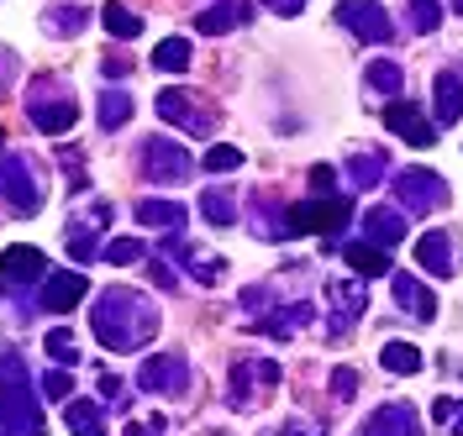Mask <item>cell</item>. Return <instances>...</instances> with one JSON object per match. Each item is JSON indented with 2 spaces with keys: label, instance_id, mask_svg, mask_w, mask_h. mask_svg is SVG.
Here are the masks:
<instances>
[{
  "label": "cell",
  "instance_id": "cell-1",
  "mask_svg": "<svg viewBox=\"0 0 463 436\" xmlns=\"http://www.w3.org/2000/svg\"><path fill=\"white\" fill-rule=\"evenodd\" d=\"M90 326L111 352H137L158 331V311L137 290H106L95 300V311H90Z\"/></svg>",
  "mask_w": 463,
  "mask_h": 436
},
{
  "label": "cell",
  "instance_id": "cell-2",
  "mask_svg": "<svg viewBox=\"0 0 463 436\" xmlns=\"http://www.w3.org/2000/svg\"><path fill=\"white\" fill-rule=\"evenodd\" d=\"M0 436H43V405L22 352H0Z\"/></svg>",
  "mask_w": 463,
  "mask_h": 436
},
{
  "label": "cell",
  "instance_id": "cell-3",
  "mask_svg": "<svg viewBox=\"0 0 463 436\" xmlns=\"http://www.w3.org/2000/svg\"><path fill=\"white\" fill-rule=\"evenodd\" d=\"M0 195L11 200L16 216H37L43 210V179H37V163L27 153H5L0 158Z\"/></svg>",
  "mask_w": 463,
  "mask_h": 436
},
{
  "label": "cell",
  "instance_id": "cell-4",
  "mask_svg": "<svg viewBox=\"0 0 463 436\" xmlns=\"http://www.w3.org/2000/svg\"><path fill=\"white\" fill-rule=\"evenodd\" d=\"M390 184H395V205L405 216H432L448 205V184L432 169H401V179H390Z\"/></svg>",
  "mask_w": 463,
  "mask_h": 436
},
{
  "label": "cell",
  "instance_id": "cell-5",
  "mask_svg": "<svg viewBox=\"0 0 463 436\" xmlns=\"http://www.w3.org/2000/svg\"><path fill=\"white\" fill-rule=\"evenodd\" d=\"M353 216V200H311V205H295L289 221L279 227V237L295 232H317V237H337V227H347Z\"/></svg>",
  "mask_w": 463,
  "mask_h": 436
},
{
  "label": "cell",
  "instance_id": "cell-6",
  "mask_svg": "<svg viewBox=\"0 0 463 436\" xmlns=\"http://www.w3.org/2000/svg\"><path fill=\"white\" fill-rule=\"evenodd\" d=\"M259 384L274 389V384H279V363H274V357H237L232 374H227V400L248 410L259 400Z\"/></svg>",
  "mask_w": 463,
  "mask_h": 436
},
{
  "label": "cell",
  "instance_id": "cell-7",
  "mask_svg": "<svg viewBox=\"0 0 463 436\" xmlns=\"http://www.w3.org/2000/svg\"><path fill=\"white\" fill-rule=\"evenodd\" d=\"M337 22H343L358 42H390V37H395V22L384 16L379 0H343V5H337Z\"/></svg>",
  "mask_w": 463,
  "mask_h": 436
},
{
  "label": "cell",
  "instance_id": "cell-8",
  "mask_svg": "<svg viewBox=\"0 0 463 436\" xmlns=\"http://www.w3.org/2000/svg\"><path fill=\"white\" fill-rule=\"evenodd\" d=\"M137 384H143L147 394H184L195 384V374H190V363L179 352H153L143 363V374H137Z\"/></svg>",
  "mask_w": 463,
  "mask_h": 436
},
{
  "label": "cell",
  "instance_id": "cell-9",
  "mask_svg": "<svg viewBox=\"0 0 463 436\" xmlns=\"http://www.w3.org/2000/svg\"><path fill=\"white\" fill-rule=\"evenodd\" d=\"M143 174L153 184H179V179L190 174V147L169 143V137H147L143 147Z\"/></svg>",
  "mask_w": 463,
  "mask_h": 436
},
{
  "label": "cell",
  "instance_id": "cell-10",
  "mask_svg": "<svg viewBox=\"0 0 463 436\" xmlns=\"http://www.w3.org/2000/svg\"><path fill=\"white\" fill-rule=\"evenodd\" d=\"M153 106H158V116L169 121V126H184V132H195V137H211V132H216V116H211V111H195V100H190L184 89H158Z\"/></svg>",
  "mask_w": 463,
  "mask_h": 436
},
{
  "label": "cell",
  "instance_id": "cell-11",
  "mask_svg": "<svg viewBox=\"0 0 463 436\" xmlns=\"http://www.w3.org/2000/svg\"><path fill=\"white\" fill-rule=\"evenodd\" d=\"M326 305H332V320H326V331L332 337H343L353 320H364V311H369V300H364V290L358 284H347V279H332L326 284Z\"/></svg>",
  "mask_w": 463,
  "mask_h": 436
},
{
  "label": "cell",
  "instance_id": "cell-12",
  "mask_svg": "<svg viewBox=\"0 0 463 436\" xmlns=\"http://www.w3.org/2000/svg\"><path fill=\"white\" fill-rule=\"evenodd\" d=\"M384 126H390L395 137H405L411 147H432V143H437V126L421 116L411 100H395V106H384Z\"/></svg>",
  "mask_w": 463,
  "mask_h": 436
},
{
  "label": "cell",
  "instance_id": "cell-13",
  "mask_svg": "<svg viewBox=\"0 0 463 436\" xmlns=\"http://www.w3.org/2000/svg\"><path fill=\"white\" fill-rule=\"evenodd\" d=\"M32 111V126L37 132H48V137H63L74 121H80V106L69 100V95H43V100H27Z\"/></svg>",
  "mask_w": 463,
  "mask_h": 436
},
{
  "label": "cell",
  "instance_id": "cell-14",
  "mask_svg": "<svg viewBox=\"0 0 463 436\" xmlns=\"http://www.w3.org/2000/svg\"><path fill=\"white\" fill-rule=\"evenodd\" d=\"M90 294L85 274H53V279H43V300H37V311H74L80 300Z\"/></svg>",
  "mask_w": 463,
  "mask_h": 436
},
{
  "label": "cell",
  "instance_id": "cell-15",
  "mask_svg": "<svg viewBox=\"0 0 463 436\" xmlns=\"http://www.w3.org/2000/svg\"><path fill=\"white\" fill-rule=\"evenodd\" d=\"M401 237H405V210L401 205H374V210L364 216V242H374V247L390 253Z\"/></svg>",
  "mask_w": 463,
  "mask_h": 436
},
{
  "label": "cell",
  "instance_id": "cell-16",
  "mask_svg": "<svg viewBox=\"0 0 463 436\" xmlns=\"http://www.w3.org/2000/svg\"><path fill=\"white\" fill-rule=\"evenodd\" d=\"M43 268H48V258H43L37 247H5V253H0V274H5V284H37Z\"/></svg>",
  "mask_w": 463,
  "mask_h": 436
},
{
  "label": "cell",
  "instance_id": "cell-17",
  "mask_svg": "<svg viewBox=\"0 0 463 436\" xmlns=\"http://www.w3.org/2000/svg\"><path fill=\"white\" fill-rule=\"evenodd\" d=\"M432 116L442 121V126H453V121L463 116V79L453 69H442L432 79Z\"/></svg>",
  "mask_w": 463,
  "mask_h": 436
},
{
  "label": "cell",
  "instance_id": "cell-18",
  "mask_svg": "<svg viewBox=\"0 0 463 436\" xmlns=\"http://www.w3.org/2000/svg\"><path fill=\"white\" fill-rule=\"evenodd\" d=\"M358 436H416V410L411 405H379Z\"/></svg>",
  "mask_w": 463,
  "mask_h": 436
},
{
  "label": "cell",
  "instance_id": "cell-19",
  "mask_svg": "<svg viewBox=\"0 0 463 436\" xmlns=\"http://www.w3.org/2000/svg\"><path fill=\"white\" fill-rule=\"evenodd\" d=\"M416 263L432 274V279H453V242L442 232H427L421 242H416Z\"/></svg>",
  "mask_w": 463,
  "mask_h": 436
},
{
  "label": "cell",
  "instance_id": "cell-20",
  "mask_svg": "<svg viewBox=\"0 0 463 436\" xmlns=\"http://www.w3.org/2000/svg\"><path fill=\"white\" fill-rule=\"evenodd\" d=\"M390 290H395V305H405V311H411L416 320H432V316H437V300H432V290H427L421 279H411V274H395V284H390Z\"/></svg>",
  "mask_w": 463,
  "mask_h": 436
},
{
  "label": "cell",
  "instance_id": "cell-21",
  "mask_svg": "<svg viewBox=\"0 0 463 436\" xmlns=\"http://www.w3.org/2000/svg\"><path fill=\"white\" fill-rule=\"evenodd\" d=\"M343 258H347V268H353L358 279H379V274H390V253L374 247V242H347Z\"/></svg>",
  "mask_w": 463,
  "mask_h": 436
},
{
  "label": "cell",
  "instance_id": "cell-22",
  "mask_svg": "<svg viewBox=\"0 0 463 436\" xmlns=\"http://www.w3.org/2000/svg\"><path fill=\"white\" fill-rule=\"evenodd\" d=\"M63 426L74 436H106V410L95 405V400H69L63 405Z\"/></svg>",
  "mask_w": 463,
  "mask_h": 436
},
{
  "label": "cell",
  "instance_id": "cell-23",
  "mask_svg": "<svg viewBox=\"0 0 463 436\" xmlns=\"http://www.w3.org/2000/svg\"><path fill=\"white\" fill-rule=\"evenodd\" d=\"M137 221H143V227H158V232H179V227L190 221V210L179 200H143L137 205Z\"/></svg>",
  "mask_w": 463,
  "mask_h": 436
},
{
  "label": "cell",
  "instance_id": "cell-24",
  "mask_svg": "<svg viewBox=\"0 0 463 436\" xmlns=\"http://www.w3.org/2000/svg\"><path fill=\"white\" fill-rule=\"evenodd\" d=\"M242 0H222V5H211V11H201L195 16V32H205V37H222V32H232L237 22H242Z\"/></svg>",
  "mask_w": 463,
  "mask_h": 436
},
{
  "label": "cell",
  "instance_id": "cell-25",
  "mask_svg": "<svg viewBox=\"0 0 463 436\" xmlns=\"http://www.w3.org/2000/svg\"><path fill=\"white\" fill-rule=\"evenodd\" d=\"M384 169H390V158H384V153H353V158H347V179H353V184H358V190H374L379 179H384Z\"/></svg>",
  "mask_w": 463,
  "mask_h": 436
},
{
  "label": "cell",
  "instance_id": "cell-26",
  "mask_svg": "<svg viewBox=\"0 0 463 436\" xmlns=\"http://www.w3.org/2000/svg\"><path fill=\"white\" fill-rule=\"evenodd\" d=\"M100 22H106V32H111V37H121V42L143 37V16H137L132 5H121V0H111V5L100 11Z\"/></svg>",
  "mask_w": 463,
  "mask_h": 436
},
{
  "label": "cell",
  "instance_id": "cell-27",
  "mask_svg": "<svg viewBox=\"0 0 463 436\" xmlns=\"http://www.w3.org/2000/svg\"><path fill=\"white\" fill-rule=\"evenodd\" d=\"M132 111H137V106H132V95H127V89H106L95 116H100V126H106V132H121V126L132 121Z\"/></svg>",
  "mask_w": 463,
  "mask_h": 436
},
{
  "label": "cell",
  "instance_id": "cell-28",
  "mask_svg": "<svg viewBox=\"0 0 463 436\" xmlns=\"http://www.w3.org/2000/svg\"><path fill=\"white\" fill-rule=\"evenodd\" d=\"M190 59H195V53H190V37H164V42L153 48V63H158L164 74H184Z\"/></svg>",
  "mask_w": 463,
  "mask_h": 436
},
{
  "label": "cell",
  "instance_id": "cell-29",
  "mask_svg": "<svg viewBox=\"0 0 463 436\" xmlns=\"http://www.w3.org/2000/svg\"><path fill=\"white\" fill-rule=\"evenodd\" d=\"M306 320H317V305H289L285 316H269V320H259L253 331H263V337H289V331H300Z\"/></svg>",
  "mask_w": 463,
  "mask_h": 436
},
{
  "label": "cell",
  "instance_id": "cell-30",
  "mask_svg": "<svg viewBox=\"0 0 463 436\" xmlns=\"http://www.w3.org/2000/svg\"><path fill=\"white\" fill-rule=\"evenodd\" d=\"M390 374H401V378H411V374H421V352L411 348V342H390L384 348V357H379Z\"/></svg>",
  "mask_w": 463,
  "mask_h": 436
},
{
  "label": "cell",
  "instance_id": "cell-31",
  "mask_svg": "<svg viewBox=\"0 0 463 436\" xmlns=\"http://www.w3.org/2000/svg\"><path fill=\"white\" fill-rule=\"evenodd\" d=\"M201 216L211 221V227H232V221H237V205H232L227 190H205L201 195Z\"/></svg>",
  "mask_w": 463,
  "mask_h": 436
},
{
  "label": "cell",
  "instance_id": "cell-32",
  "mask_svg": "<svg viewBox=\"0 0 463 436\" xmlns=\"http://www.w3.org/2000/svg\"><path fill=\"white\" fill-rule=\"evenodd\" d=\"M369 85L384 89V95H395L401 100V89H405V74H401V63L395 59H374L369 63Z\"/></svg>",
  "mask_w": 463,
  "mask_h": 436
},
{
  "label": "cell",
  "instance_id": "cell-33",
  "mask_svg": "<svg viewBox=\"0 0 463 436\" xmlns=\"http://www.w3.org/2000/svg\"><path fill=\"white\" fill-rule=\"evenodd\" d=\"M432 421H437V426H448V436H463V400H458V394H437Z\"/></svg>",
  "mask_w": 463,
  "mask_h": 436
},
{
  "label": "cell",
  "instance_id": "cell-34",
  "mask_svg": "<svg viewBox=\"0 0 463 436\" xmlns=\"http://www.w3.org/2000/svg\"><path fill=\"white\" fill-rule=\"evenodd\" d=\"M201 163L211 169V174H232V169H242V147H232V143H216V147H211V153L201 158Z\"/></svg>",
  "mask_w": 463,
  "mask_h": 436
},
{
  "label": "cell",
  "instance_id": "cell-35",
  "mask_svg": "<svg viewBox=\"0 0 463 436\" xmlns=\"http://www.w3.org/2000/svg\"><path fill=\"white\" fill-rule=\"evenodd\" d=\"M147 247L137 242V237H116V242H106V263H143Z\"/></svg>",
  "mask_w": 463,
  "mask_h": 436
},
{
  "label": "cell",
  "instance_id": "cell-36",
  "mask_svg": "<svg viewBox=\"0 0 463 436\" xmlns=\"http://www.w3.org/2000/svg\"><path fill=\"white\" fill-rule=\"evenodd\" d=\"M43 348L53 352L58 363H63V368H69V363H80V352H74V337H69V326H53V331H48V342H43Z\"/></svg>",
  "mask_w": 463,
  "mask_h": 436
},
{
  "label": "cell",
  "instance_id": "cell-37",
  "mask_svg": "<svg viewBox=\"0 0 463 436\" xmlns=\"http://www.w3.org/2000/svg\"><path fill=\"white\" fill-rule=\"evenodd\" d=\"M437 22H442V5L437 0H411V27L416 32H437Z\"/></svg>",
  "mask_w": 463,
  "mask_h": 436
},
{
  "label": "cell",
  "instance_id": "cell-38",
  "mask_svg": "<svg viewBox=\"0 0 463 436\" xmlns=\"http://www.w3.org/2000/svg\"><path fill=\"white\" fill-rule=\"evenodd\" d=\"M43 394H48V400H58V405H69V394H74V378L58 368V374L43 378Z\"/></svg>",
  "mask_w": 463,
  "mask_h": 436
},
{
  "label": "cell",
  "instance_id": "cell-39",
  "mask_svg": "<svg viewBox=\"0 0 463 436\" xmlns=\"http://www.w3.org/2000/svg\"><path fill=\"white\" fill-rule=\"evenodd\" d=\"M358 384H364L358 368H337V374H332V394H337V400H353V394H358Z\"/></svg>",
  "mask_w": 463,
  "mask_h": 436
},
{
  "label": "cell",
  "instance_id": "cell-40",
  "mask_svg": "<svg viewBox=\"0 0 463 436\" xmlns=\"http://www.w3.org/2000/svg\"><path fill=\"white\" fill-rule=\"evenodd\" d=\"M80 27H85V11H80V5H63V11H53V32H69V37H74Z\"/></svg>",
  "mask_w": 463,
  "mask_h": 436
},
{
  "label": "cell",
  "instance_id": "cell-41",
  "mask_svg": "<svg viewBox=\"0 0 463 436\" xmlns=\"http://www.w3.org/2000/svg\"><path fill=\"white\" fill-rule=\"evenodd\" d=\"M69 253H74L80 263H90V258H95V237H90L85 227H74V237H69Z\"/></svg>",
  "mask_w": 463,
  "mask_h": 436
},
{
  "label": "cell",
  "instance_id": "cell-42",
  "mask_svg": "<svg viewBox=\"0 0 463 436\" xmlns=\"http://www.w3.org/2000/svg\"><path fill=\"white\" fill-rule=\"evenodd\" d=\"M100 69H106L111 79H127V74H132V59H127V53H106V59H100Z\"/></svg>",
  "mask_w": 463,
  "mask_h": 436
},
{
  "label": "cell",
  "instance_id": "cell-43",
  "mask_svg": "<svg viewBox=\"0 0 463 436\" xmlns=\"http://www.w3.org/2000/svg\"><path fill=\"white\" fill-rule=\"evenodd\" d=\"M332 179H337V169H332V163H317V169H311V190H317V195H332Z\"/></svg>",
  "mask_w": 463,
  "mask_h": 436
},
{
  "label": "cell",
  "instance_id": "cell-44",
  "mask_svg": "<svg viewBox=\"0 0 463 436\" xmlns=\"http://www.w3.org/2000/svg\"><path fill=\"white\" fill-rule=\"evenodd\" d=\"M127 436H164V421L147 415V421H127Z\"/></svg>",
  "mask_w": 463,
  "mask_h": 436
},
{
  "label": "cell",
  "instance_id": "cell-45",
  "mask_svg": "<svg viewBox=\"0 0 463 436\" xmlns=\"http://www.w3.org/2000/svg\"><path fill=\"white\" fill-rule=\"evenodd\" d=\"M100 394H106V400H116V405H127V394H121V378L106 374V368H100Z\"/></svg>",
  "mask_w": 463,
  "mask_h": 436
},
{
  "label": "cell",
  "instance_id": "cell-46",
  "mask_svg": "<svg viewBox=\"0 0 463 436\" xmlns=\"http://www.w3.org/2000/svg\"><path fill=\"white\" fill-rule=\"evenodd\" d=\"M263 5H269L274 16H300V11H306V0H263Z\"/></svg>",
  "mask_w": 463,
  "mask_h": 436
},
{
  "label": "cell",
  "instance_id": "cell-47",
  "mask_svg": "<svg viewBox=\"0 0 463 436\" xmlns=\"http://www.w3.org/2000/svg\"><path fill=\"white\" fill-rule=\"evenodd\" d=\"M147 268H153V279H158L164 290H179V279H174V274H169V263H158V258H153V263H147Z\"/></svg>",
  "mask_w": 463,
  "mask_h": 436
},
{
  "label": "cell",
  "instance_id": "cell-48",
  "mask_svg": "<svg viewBox=\"0 0 463 436\" xmlns=\"http://www.w3.org/2000/svg\"><path fill=\"white\" fill-rule=\"evenodd\" d=\"M0 158H5V132H0Z\"/></svg>",
  "mask_w": 463,
  "mask_h": 436
},
{
  "label": "cell",
  "instance_id": "cell-49",
  "mask_svg": "<svg viewBox=\"0 0 463 436\" xmlns=\"http://www.w3.org/2000/svg\"><path fill=\"white\" fill-rule=\"evenodd\" d=\"M453 11H458V16H463V0H453Z\"/></svg>",
  "mask_w": 463,
  "mask_h": 436
},
{
  "label": "cell",
  "instance_id": "cell-50",
  "mask_svg": "<svg viewBox=\"0 0 463 436\" xmlns=\"http://www.w3.org/2000/svg\"><path fill=\"white\" fill-rule=\"evenodd\" d=\"M306 436H321V426H317V431H306Z\"/></svg>",
  "mask_w": 463,
  "mask_h": 436
},
{
  "label": "cell",
  "instance_id": "cell-51",
  "mask_svg": "<svg viewBox=\"0 0 463 436\" xmlns=\"http://www.w3.org/2000/svg\"><path fill=\"white\" fill-rule=\"evenodd\" d=\"M0 59H5V53H0Z\"/></svg>",
  "mask_w": 463,
  "mask_h": 436
}]
</instances>
